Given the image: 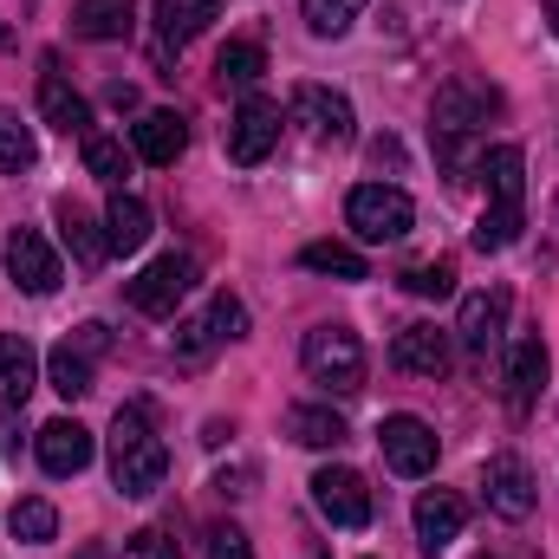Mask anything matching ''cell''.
Masks as SVG:
<instances>
[{"mask_svg":"<svg viewBox=\"0 0 559 559\" xmlns=\"http://www.w3.org/2000/svg\"><path fill=\"white\" fill-rule=\"evenodd\" d=\"M481 182H488V215L475 222V248L481 254H501L521 241V222H527V150L521 143H495L481 150Z\"/></svg>","mask_w":559,"mask_h":559,"instance_id":"1","label":"cell"},{"mask_svg":"<svg viewBox=\"0 0 559 559\" xmlns=\"http://www.w3.org/2000/svg\"><path fill=\"white\" fill-rule=\"evenodd\" d=\"M163 475H169V449H163L156 423H150L143 404H124L118 423H111V481L143 501V495L163 488Z\"/></svg>","mask_w":559,"mask_h":559,"instance_id":"2","label":"cell"},{"mask_svg":"<svg viewBox=\"0 0 559 559\" xmlns=\"http://www.w3.org/2000/svg\"><path fill=\"white\" fill-rule=\"evenodd\" d=\"M299 358H306V378H312V384H325V391H338V397L365 391V345H358L352 325H319V332H306Z\"/></svg>","mask_w":559,"mask_h":559,"instance_id":"3","label":"cell"},{"mask_svg":"<svg viewBox=\"0 0 559 559\" xmlns=\"http://www.w3.org/2000/svg\"><path fill=\"white\" fill-rule=\"evenodd\" d=\"M345 222H352V235H358V241L384 248V241H404V235H411L417 202H411L397 182H358V189H352V202H345Z\"/></svg>","mask_w":559,"mask_h":559,"instance_id":"4","label":"cell"},{"mask_svg":"<svg viewBox=\"0 0 559 559\" xmlns=\"http://www.w3.org/2000/svg\"><path fill=\"white\" fill-rule=\"evenodd\" d=\"M501 98L495 92H481V85H468V79H455V85H442L436 92V111H429V131L442 143V156L449 163H462V150L475 138V124H488V111H495Z\"/></svg>","mask_w":559,"mask_h":559,"instance_id":"5","label":"cell"},{"mask_svg":"<svg viewBox=\"0 0 559 559\" xmlns=\"http://www.w3.org/2000/svg\"><path fill=\"white\" fill-rule=\"evenodd\" d=\"M111 352V332L105 325H79V332H66L52 352H46V384L72 404V397H85L92 391V371H98V358Z\"/></svg>","mask_w":559,"mask_h":559,"instance_id":"6","label":"cell"},{"mask_svg":"<svg viewBox=\"0 0 559 559\" xmlns=\"http://www.w3.org/2000/svg\"><path fill=\"white\" fill-rule=\"evenodd\" d=\"M280 143V105L267 92H248L241 98V111L228 118V163H241V169H254V163H267Z\"/></svg>","mask_w":559,"mask_h":559,"instance_id":"7","label":"cell"},{"mask_svg":"<svg viewBox=\"0 0 559 559\" xmlns=\"http://www.w3.org/2000/svg\"><path fill=\"white\" fill-rule=\"evenodd\" d=\"M189 286H195V261H189V254H163V261H150V267L131 280V306H138L143 319H169Z\"/></svg>","mask_w":559,"mask_h":559,"instance_id":"8","label":"cell"},{"mask_svg":"<svg viewBox=\"0 0 559 559\" xmlns=\"http://www.w3.org/2000/svg\"><path fill=\"white\" fill-rule=\"evenodd\" d=\"M312 501L332 527H371V488L358 468H319L312 475Z\"/></svg>","mask_w":559,"mask_h":559,"instance_id":"9","label":"cell"},{"mask_svg":"<svg viewBox=\"0 0 559 559\" xmlns=\"http://www.w3.org/2000/svg\"><path fill=\"white\" fill-rule=\"evenodd\" d=\"M378 449H384V462H391L404 481H417V475L436 468V429H429L423 417H384Z\"/></svg>","mask_w":559,"mask_h":559,"instance_id":"10","label":"cell"},{"mask_svg":"<svg viewBox=\"0 0 559 559\" xmlns=\"http://www.w3.org/2000/svg\"><path fill=\"white\" fill-rule=\"evenodd\" d=\"M481 501L501 514V521H527L534 514V468L521 455H495L481 468Z\"/></svg>","mask_w":559,"mask_h":559,"instance_id":"11","label":"cell"},{"mask_svg":"<svg viewBox=\"0 0 559 559\" xmlns=\"http://www.w3.org/2000/svg\"><path fill=\"white\" fill-rule=\"evenodd\" d=\"M7 274H13V286L20 293H52L59 286V254H52V241L39 235V228H13L7 235Z\"/></svg>","mask_w":559,"mask_h":559,"instance_id":"12","label":"cell"},{"mask_svg":"<svg viewBox=\"0 0 559 559\" xmlns=\"http://www.w3.org/2000/svg\"><path fill=\"white\" fill-rule=\"evenodd\" d=\"M92 429L85 423H72V417H59V423H46L39 429V468L52 475V481H66V475H85L92 468Z\"/></svg>","mask_w":559,"mask_h":559,"instance_id":"13","label":"cell"},{"mask_svg":"<svg viewBox=\"0 0 559 559\" xmlns=\"http://www.w3.org/2000/svg\"><path fill=\"white\" fill-rule=\"evenodd\" d=\"M449 332L442 325H429V319H417V325H404L397 338H391V365L397 371H411V378H442L449 371Z\"/></svg>","mask_w":559,"mask_h":559,"instance_id":"14","label":"cell"},{"mask_svg":"<svg viewBox=\"0 0 559 559\" xmlns=\"http://www.w3.org/2000/svg\"><path fill=\"white\" fill-rule=\"evenodd\" d=\"M501 319H508V293H501V286L462 299V325H455V338H462V352H468L475 365H488V352L501 345Z\"/></svg>","mask_w":559,"mask_h":559,"instance_id":"15","label":"cell"},{"mask_svg":"<svg viewBox=\"0 0 559 559\" xmlns=\"http://www.w3.org/2000/svg\"><path fill=\"white\" fill-rule=\"evenodd\" d=\"M540 391H547V338L540 332H521L514 338V358H508V404H514V417H527Z\"/></svg>","mask_w":559,"mask_h":559,"instance_id":"16","label":"cell"},{"mask_svg":"<svg viewBox=\"0 0 559 559\" xmlns=\"http://www.w3.org/2000/svg\"><path fill=\"white\" fill-rule=\"evenodd\" d=\"M293 118L312 124L319 138L352 143V105H345L338 92H325V85H299V92H293Z\"/></svg>","mask_w":559,"mask_h":559,"instance_id":"17","label":"cell"},{"mask_svg":"<svg viewBox=\"0 0 559 559\" xmlns=\"http://www.w3.org/2000/svg\"><path fill=\"white\" fill-rule=\"evenodd\" d=\"M462 521H468L462 495H449V488H429V495L417 501V540H423V554H442V547L462 534Z\"/></svg>","mask_w":559,"mask_h":559,"instance_id":"18","label":"cell"},{"mask_svg":"<svg viewBox=\"0 0 559 559\" xmlns=\"http://www.w3.org/2000/svg\"><path fill=\"white\" fill-rule=\"evenodd\" d=\"M131 143H138L143 163H156V169H169L182 150H189V124L176 118V111H143L138 131H131Z\"/></svg>","mask_w":559,"mask_h":559,"instance_id":"19","label":"cell"},{"mask_svg":"<svg viewBox=\"0 0 559 559\" xmlns=\"http://www.w3.org/2000/svg\"><path fill=\"white\" fill-rule=\"evenodd\" d=\"M39 118H46L52 131H66V138H72V131L85 138V124H92V105L59 79V66H46V72H39Z\"/></svg>","mask_w":559,"mask_h":559,"instance_id":"20","label":"cell"},{"mask_svg":"<svg viewBox=\"0 0 559 559\" xmlns=\"http://www.w3.org/2000/svg\"><path fill=\"white\" fill-rule=\"evenodd\" d=\"M138 20V0H72V33L79 39H124Z\"/></svg>","mask_w":559,"mask_h":559,"instance_id":"21","label":"cell"},{"mask_svg":"<svg viewBox=\"0 0 559 559\" xmlns=\"http://www.w3.org/2000/svg\"><path fill=\"white\" fill-rule=\"evenodd\" d=\"M39 384V358L20 332H0V404H26Z\"/></svg>","mask_w":559,"mask_h":559,"instance_id":"22","label":"cell"},{"mask_svg":"<svg viewBox=\"0 0 559 559\" xmlns=\"http://www.w3.org/2000/svg\"><path fill=\"white\" fill-rule=\"evenodd\" d=\"M59 235H66V248L79 254V267H85V274H98V267H105L111 241H105V228H98L79 202H59Z\"/></svg>","mask_w":559,"mask_h":559,"instance_id":"23","label":"cell"},{"mask_svg":"<svg viewBox=\"0 0 559 559\" xmlns=\"http://www.w3.org/2000/svg\"><path fill=\"white\" fill-rule=\"evenodd\" d=\"M105 241H111V254H138L143 241H150V202L118 189L111 209H105Z\"/></svg>","mask_w":559,"mask_h":559,"instance_id":"24","label":"cell"},{"mask_svg":"<svg viewBox=\"0 0 559 559\" xmlns=\"http://www.w3.org/2000/svg\"><path fill=\"white\" fill-rule=\"evenodd\" d=\"M215 7H222V0H156V33H163V46H189V39L215 20Z\"/></svg>","mask_w":559,"mask_h":559,"instance_id":"25","label":"cell"},{"mask_svg":"<svg viewBox=\"0 0 559 559\" xmlns=\"http://www.w3.org/2000/svg\"><path fill=\"white\" fill-rule=\"evenodd\" d=\"M286 436H293L299 449H345V442H352L345 417H332V411H319V404H299V411L286 417Z\"/></svg>","mask_w":559,"mask_h":559,"instance_id":"26","label":"cell"},{"mask_svg":"<svg viewBox=\"0 0 559 559\" xmlns=\"http://www.w3.org/2000/svg\"><path fill=\"white\" fill-rule=\"evenodd\" d=\"M299 267L332 274V280H371V261H365L358 248H345V241H306V248H299Z\"/></svg>","mask_w":559,"mask_h":559,"instance_id":"27","label":"cell"},{"mask_svg":"<svg viewBox=\"0 0 559 559\" xmlns=\"http://www.w3.org/2000/svg\"><path fill=\"white\" fill-rule=\"evenodd\" d=\"M261 72H267V52H261L254 39H228V46H222V59H215V79H222V85H235V92H248Z\"/></svg>","mask_w":559,"mask_h":559,"instance_id":"28","label":"cell"},{"mask_svg":"<svg viewBox=\"0 0 559 559\" xmlns=\"http://www.w3.org/2000/svg\"><path fill=\"white\" fill-rule=\"evenodd\" d=\"M7 527H13V540H26V547H46V540L59 534V514H52V501H39V495H26V501H13V514H7Z\"/></svg>","mask_w":559,"mask_h":559,"instance_id":"29","label":"cell"},{"mask_svg":"<svg viewBox=\"0 0 559 559\" xmlns=\"http://www.w3.org/2000/svg\"><path fill=\"white\" fill-rule=\"evenodd\" d=\"M85 169H92L98 182L118 189V182L131 176V150H124L118 138H105V131H85Z\"/></svg>","mask_w":559,"mask_h":559,"instance_id":"30","label":"cell"},{"mask_svg":"<svg viewBox=\"0 0 559 559\" xmlns=\"http://www.w3.org/2000/svg\"><path fill=\"white\" fill-rule=\"evenodd\" d=\"M33 156H39L33 131L20 124V111H7V105H0V176H20V169H33Z\"/></svg>","mask_w":559,"mask_h":559,"instance_id":"31","label":"cell"},{"mask_svg":"<svg viewBox=\"0 0 559 559\" xmlns=\"http://www.w3.org/2000/svg\"><path fill=\"white\" fill-rule=\"evenodd\" d=\"M397 286L417 293V299H449L455 293V261H417V267L397 274Z\"/></svg>","mask_w":559,"mask_h":559,"instance_id":"32","label":"cell"},{"mask_svg":"<svg viewBox=\"0 0 559 559\" xmlns=\"http://www.w3.org/2000/svg\"><path fill=\"white\" fill-rule=\"evenodd\" d=\"M306 7V26L319 33V39H338L358 13H365V0H299Z\"/></svg>","mask_w":559,"mask_h":559,"instance_id":"33","label":"cell"},{"mask_svg":"<svg viewBox=\"0 0 559 559\" xmlns=\"http://www.w3.org/2000/svg\"><path fill=\"white\" fill-rule=\"evenodd\" d=\"M202 319H209V338H215V345H228V338H248V306H241L235 293H215Z\"/></svg>","mask_w":559,"mask_h":559,"instance_id":"34","label":"cell"},{"mask_svg":"<svg viewBox=\"0 0 559 559\" xmlns=\"http://www.w3.org/2000/svg\"><path fill=\"white\" fill-rule=\"evenodd\" d=\"M124 559H176V540L163 534V527H143L124 540Z\"/></svg>","mask_w":559,"mask_h":559,"instance_id":"35","label":"cell"},{"mask_svg":"<svg viewBox=\"0 0 559 559\" xmlns=\"http://www.w3.org/2000/svg\"><path fill=\"white\" fill-rule=\"evenodd\" d=\"M209 559H254L241 527H209Z\"/></svg>","mask_w":559,"mask_h":559,"instance_id":"36","label":"cell"},{"mask_svg":"<svg viewBox=\"0 0 559 559\" xmlns=\"http://www.w3.org/2000/svg\"><path fill=\"white\" fill-rule=\"evenodd\" d=\"M79 559H111V554H105V547H85V554H79Z\"/></svg>","mask_w":559,"mask_h":559,"instance_id":"37","label":"cell"},{"mask_svg":"<svg viewBox=\"0 0 559 559\" xmlns=\"http://www.w3.org/2000/svg\"><path fill=\"white\" fill-rule=\"evenodd\" d=\"M547 7H554V26H559V0H547Z\"/></svg>","mask_w":559,"mask_h":559,"instance_id":"38","label":"cell"}]
</instances>
